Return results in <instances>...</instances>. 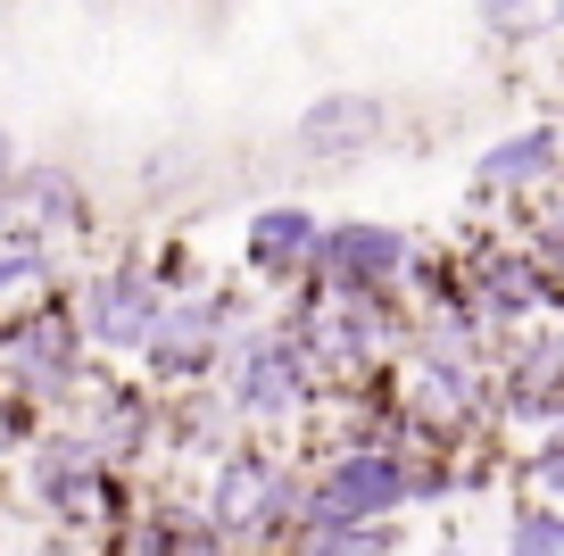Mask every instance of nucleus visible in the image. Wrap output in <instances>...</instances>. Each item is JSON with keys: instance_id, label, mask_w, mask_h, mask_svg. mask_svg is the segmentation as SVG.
<instances>
[{"instance_id": "obj_6", "label": "nucleus", "mask_w": 564, "mask_h": 556, "mask_svg": "<svg viewBox=\"0 0 564 556\" xmlns=\"http://www.w3.org/2000/svg\"><path fill=\"white\" fill-rule=\"evenodd\" d=\"M0 200H18L34 225H84V192H75V174L67 167H34V174H18Z\"/></svg>"}, {"instance_id": "obj_2", "label": "nucleus", "mask_w": 564, "mask_h": 556, "mask_svg": "<svg viewBox=\"0 0 564 556\" xmlns=\"http://www.w3.org/2000/svg\"><path fill=\"white\" fill-rule=\"evenodd\" d=\"M316 258H324V275H333L340 291H366V282H390L406 266V242L390 225H340V233L316 242Z\"/></svg>"}, {"instance_id": "obj_7", "label": "nucleus", "mask_w": 564, "mask_h": 556, "mask_svg": "<svg viewBox=\"0 0 564 556\" xmlns=\"http://www.w3.org/2000/svg\"><path fill=\"white\" fill-rule=\"evenodd\" d=\"M316 216L307 209H265L258 225H249V258L258 266H300V258H316Z\"/></svg>"}, {"instance_id": "obj_10", "label": "nucleus", "mask_w": 564, "mask_h": 556, "mask_svg": "<svg viewBox=\"0 0 564 556\" xmlns=\"http://www.w3.org/2000/svg\"><path fill=\"white\" fill-rule=\"evenodd\" d=\"M300 399V374H291V349H258L249 357V383H241V407H258V416H274V407Z\"/></svg>"}, {"instance_id": "obj_8", "label": "nucleus", "mask_w": 564, "mask_h": 556, "mask_svg": "<svg viewBox=\"0 0 564 556\" xmlns=\"http://www.w3.org/2000/svg\"><path fill=\"white\" fill-rule=\"evenodd\" d=\"M265 506H282L274 473L249 466V457H241V466H225V482H216V515H225V523H258Z\"/></svg>"}, {"instance_id": "obj_4", "label": "nucleus", "mask_w": 564, "mask_h": 556, "mask_svg": "<svg viewBox=\"0 0 564 556\" xmlns=\"http://www.w3.org/2000/svg\"><path fill=\"white\" fill-rule=\"evenodd\" d=\"M373 133H382V100H373V92H324V100L300 117V141H307L316 158L373 150Z\"/></svg>"}, {"instance_id": "obj_9", "label": "nucleus", "mask_w": 564, "mask_h": 556, "mask_svg": "<svg viewBox=\"0 0 564 556\" xmlns=\"http://www.w3.org/2000/svg\"><path fill=\"white\" fill-rule=\"evenodd\" d=\"M556 167V133H514V141H498L490 158H481V183H531V174H547Z\"/></svg>"}, {"instance_id": "obj_1", "label": "nucleus", "mask_w": 564, "mask_h": 556, "mask_svg": "<svg viewBox=\"0 0 564 556\" xmlns=\"http://www.w3.org/2000/svg\"><path fill=\"white\" fill-rule=\"evenodd\" d=\"M406 466L399 457H382V449H357V457H340L333 473L316 482V499H307V515L316 523H333V532H366L373 515H390V506L406 499Z\"/></svg>"}, {"instance_id": "obj_3", "label": "nucleus", "mask_w": 564, "mask_h": 556, "mask_svg": "<svg viewBox=\"0 0 564 556\" xmlns=\"http://www.w3.org/2000/svg\"><path fill=\"white\" fill-rule=\"evenodd\" d=\"M216 324H225V316H216L208 299H183V308H159V316H150L141 349H150V365H159V374H199V365H208V349H216Z\"/></svg>"}, {"instance_id": "obj_13", "label": "nucleus", "mask_w": 564, "mask_h": 556, "mask_svg": "<svg viewBox=\"0 0 564 556\" xmlns=\"http://www.w3.org/2000/svg\"><path fill=\"white\" fill-rule=\"evenodd\" d=\"M540 482H547V490H564V440H556V449H540Z\"/></svg>"}, {"instance_id": "obj_14", "label": "nucleus", "mask_w": 564, "mask_h": 556, "mask_svg": "<svg viewBox=\"0 0 564 556\" xmlns=\"http://www.w3.org/2000/svg\"><path fill=\"white\" fill-rule=\"evenodd\" d=\"M18 183V141H9V125H0V192Z\"/></svg>"}, {"instance_id": "obj_12", "label": "nucleus", "mask_w": 564, "mask_h": 556, "mask_svg": "<svg viewBox=\"0 0 564 556\" xmlns=\"http://www.w3.org/2000/svg\"><path fill=\"white\" fill-rule=\"evenodd\" d=\"M556 548H564V523H540V515L514 523V556H556Z\"/></svg>"}, {"instance_id": "obj_11", "label": "nucleus", "mask_w": 564, "mask_h": 556, "mask_svg": "<svg viewBox=\"0 0 564 556\" xmlns=\"http://www.w3.org/2000/svg\"><path fill=\"white\" fill-rule=\"evenodd\" d=\"M481 18H490V34L523 42V34H547V25H564V0H481Z\"/></svg>"}, {"instance_id": "obj_5", "label": "nucleus", "mask_w": 564, "mask_h": 556, "mask_svg": "<svg viewBox=\"0 0 564 556\" xmlns=\"http://www.w3.org/2000/svg\"><path fill=\"white\" fill-rule=\"evenodd\" d=\"M150 316H159V299H150V282H141L133 266H124V275H108V282H91V308H84L91 341H108V349H141Z\"/></svg>"}]
</instances>
